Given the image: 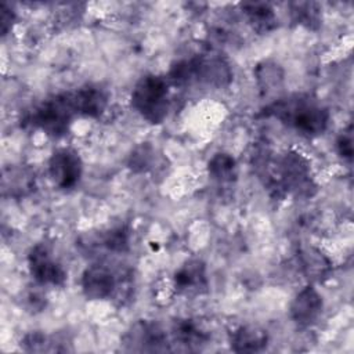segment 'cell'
I'll list each match as a JSON object with an SVG mask.
<instances>
[{"mask_svg": "<svg viewBox=\"0 0 354 354\" xmlns=\"http://www.w3.org/2000/svg\"><path fill=\"white\" fill-rule=\"evenodd\" d=\"M174 289L181 295H201L207 289L206 266L202 260L185 261L173 277Z\"/></svg>", "mask_w": 354, "mask_h": 354, "instance_id": "8fae6325", "label": "cell"}, {"mask_svg": "<svg viewBox=\"0 0 354 354\" xmlns=\"http://www.w3.org/2000/svg\"><path fill=\"white\" fill-rule=\"evenodd\" d=\"M15 18H17V15H15V11L11 8V6H8L7 3H1V6H0V32H1V36H6L11 30V28L15 22Z\"/></svg>", "mask_w": 354, "mask_h": 354, "instance_id": "603a6c76", "label": "cell"}, {"mask_svg": "<svg viewBox=\"0 0 354 354\" xmlns=\"http://www.w3.org/2000/svg\"><path fill=\"white\" fill-rule=\"evenodd\" d=\"M28 268L32 278L39 285L64 286L66 282V271L54 259L47 243L40 242L30 248L28 253Z\"/></svg>", "mask_w": 354, "mask_h": 354, "instance_id": "5b68a950", "label": "cell"}, {"mask_svg": "<svg viewBox=\"0 0 354 354\" xmlns=\"http://www.w3.org/2000/svg\"><path fill=\"white\" fill-rule=\"evenodd\" d=\"M171 337L176 344L185 350H199L206 344L209 335L194 319H177L171 326Z\"/></svg>", "mask_w": 354, "mask_h": 354, "instance_id": "9a60e30c", "label": "cell"}, {"mask_svg": "<svg viewBox=\"0 0 354 354\" xmlns=\"http://www.w3.org/2000/svg\"><path fill=\"white\" fill-rule=\"evenodd\" d=\"M83 173L79 153L72 148H59L48 159V176L53 184L64 191L75 188Z\"/></svg>", "mask_w": 354, "mask_h": 354, "instance_id": "8992f818", "label": "cell"}, {"mask_svg": "<svg viewBox=\"0 0 354 354\" xmlns=\"http://www.w3.org/2000/svg\"><path fill=\"white\" fill-rule=\"evenodd\" d=\"M279 180L277 187L296 196H311L315 184L311 178V167L308 159L297 151H289L279 159L277 165Z\"/></svg>", "mask_w": 354, "mask_h": 354, "instance_id": "277c9868", "label": "cell"}, {"mask_svg": "<svg viewBox=\"0 0 354 354\" xmlns=\"http://www.w3.org/2000/svg\"><path fill=\"white\" fill-rule=\"evenodd\" d=\"M207 171L209 176L220 184L232 183L238 177V165L232 155L227 152H217L209 159Z\"/></svg>", "mask_w": 354, "mask_h": 354, "instance_id": "e0dca14e", "label": "cell"}, {"mask_svg": "<svg viewBox=\"0 0 354 354\" xmlns=\"http://www.w3.org/2000/svg\"><path fill=\"white\" fill-rule=\"evenodd\" d=\"M256 79L263 90H274L282 83L283 72L275 62L264 61L256 68Z\"/></svg>", "mask_w": 354, "mask_h": 354, "instance_id": "d6986e66", "label": "cell"}, {"mask_svg": "<svg viewBox=\"0 0 354 354\" xmlns=\"http://www.w3.org/2000/svg\"><path fill=\"white\" fill-rule=\"evenodd\" d=\"M123 343L133 351H166L170 343L165 329L153 321H138L126 332Z\"/></svg>", "mask_w": 354, "mask_h": 354, "instance_id": "52a82bcc", "label": "cell"}, {"mask_svg": "<svg viewBox=\"0 0 354 354\" xmlns=\"http://www.w3.org/2000/svg\"><path fill=\"white\" fill-rule=\"evenodd\" d=\"M322 308V296L313 285H307L292 300L289 307V315L295 324L306 328L318 319Z\"/></svg>", "mask_w": 354, "mask_h": 354, "instance_id": "30bf717a", "label": "cell"}, {"mask_svg": "<svg viewBox=\"0 0 354 354\" xmlns=\"http://www.w3.org/2000/svg\"><path fill=\"white\" fill-rule=\"evenodd\" d=\"M299 266L310 282H322L332 271V261L321 249L307 246L299 253Z\"/></svg>", "mask_w": 354, "mask_h": 354, "instance_id": "4fadbf2b", "label": "cell"}, {"mask_svg": "<svg viewBox=\"0 0 354 354\" xmlns=\"http://www.w3.org/2000/svg\"><path fill=\"white\" fill-rule=\"evenodd\" d=\"M21 347L29 353H41V351H58L55 343L43 332L35 330L26 333L21 339Z\"/></svg>", "mask_w": 354, "mask_h": 354, "instance_id": "44dd1931", "label": "cell"}, {"mask_svg": "<svg viewBox=\"0 0 354 354\" xmlns=\"http://www.w3.org/2000/svg\"><path fill=\"white\" fill-rule=\"evenodd\" d=\"M155 151L149 144L138 145L129 158V167L136 173H142L151 169Z\"/></svg>", "mask_w": 354, "mask_h": 354, "instance_id": "7402d4cb", "label": "cell"}, {"mask_svg": "<svg viewBox=\"0 0 354 354\" xmlns=\"http://www.w3.org/2000/svg\"><path fill=\"white\" fill-rule=\"evenodd\" d=\"M194 58V82H203L216 87L231 82L232 71L227 59L218 53H202Z\"/></svg>", "mask_w": 354, "mask_h": 354, "instance_id": "9c48e42d", "label": "cell"}, {"mask_svg": "<svg viewBox=\"0 0 354 354\" xmlns=\"http://www.w3.org/2000/svg\"><path fill=\"white\" fill-rule=\"evenodd\" d=\"M292 19L307 29H318L321 25V8L314 1H296L290 4Z\"/></svg>", "mask_w": 354, "mask_h": 354, "instance_id": "ac0fdd59", "label": "cell"}, {"mask_svg": "<svg viewBox=\"0 0 354 354\" xmlns=\"http://www.w3.org/2000/svg\"><path fill=\"white\" fill-rule=\"evenodd\" d=\"M77 116L72 91L59 93L41 101L28 115V122L32 127L41 130L50 137H62L68 133L73 119Z\"/></svg>", "mask_w": 354, "mask_h": 354, "instance_id": "3957f363", "label": "cell"}, {"mask_svg": "<svg viewBox=\"0 0 354 354\" xmlns=\"http://www.w3.org/2000/svg\"><path fill=\"white\" fill-rule=\"evenodd\" d=\"M129 241H130L129 230L123 225L111 228L101 236V245L105 249H108L109 252H113V253L127 252L129 250Z\"/></svg>", "mask_w": 354, "mask_h": 354, "instance_id": "ffe728a7", "label": "cell"}, {"mask_svg": "<svg viewBox=\"0 0 354 354\" xmlns=\"http://www.w3.org/2000/svg\"><path fill=\"white\" fill-rule=\"evenodd\" d=\"M336 148L337 152L342 158L351 160L353 158V136H351V126L348 127L347 131L340 134V137L336 141Z\"/></svg>", "mask_w": 354, "mask_h": 354, "instance_id": "cb8c5ba5", "label": "cell"}, {"mask_svg": "<svg viewBox=\"0 0 354 354\" xmlns=\"http://www.w3.org/2000/svg\"><path fill=\"white\" fill-rule=\"evenodd\" d=\"M83 295L88 300L111 299L120 286L116 274L105 264L97 263L88 266L80 278Z\"/></svg>", "mask_w": 354, "mask_h": 354, "instance_id": "ba28073f", "label": "cell"}, {"mask_svg": "<svg viewBox=\"0 0 354 354\" xmlns=\"http://www.w3.org/2000/svg\"><path fill=\"white\" fill-rule=\"evenodd\" d=\"M72 100L77 116L100 118L108 106V93L97 84H86L72 91Z\"/></svg>", "mask_w": 354, "mask_h": 354, "instance_id": "7c38bea8", "label": "cell"}, {"mask_svg": "<svg viewBox=\"0 0 354 354\" xmlns=\"http://www.w3.org/2000/svg\"><path fill=\"white\" fill-rule=\"evenodd\" d=\"M268 113L306 137L322 134L329 123V111L308 97H290L274 102Z\"/></svg>", "mask_w": 354, "mask_h": 354, "instance_id": "6da1fadb", "label": "cell"}, {"mask_svg": "<svg viewBox=\"0 0 354 354\" xmlns=\"http://www.w3.org/2000/svg\"><path fill=\"white\" fill-rule=\"evenodd\" d=\"M131 106L151 124H160L170 106L169 80L159 75H145L133 87Z\"/></svg>", "mask_w": 354, "mask_h": 354, "instance_id": "7a4b0ae2", "label": "cell"}, {"mask_svg": "<svg viewBox=\"0 0 354 354\" xmlns=\"http://www.w3.org/2000/svg\"><path fill=\"white\" fill-rule=\"evenodd\" d=\"M268 335L254 325H242L230 333L231 350L236 353H257L267 347Z\"/></svg>", "mask_w": 354, "mask_h": 354, "instance_id": "5bb4252c", "label": "cell"}, {"mask_svg": "<svg viewBox=\"0 0 354 354\" xmlns=\"http://www.w3.org/2000/svg\"><path fill=\"white\" fill-rule=\"evenodd\" d=\"M242 11L246 15L250 26L259 33L271 32L277 26V15L268 3H243Z\"/></svg>", "mask_w": 354, "mask_h": 354, "instance_id": "2e32d148", "label": "cell"}]
</instances>
